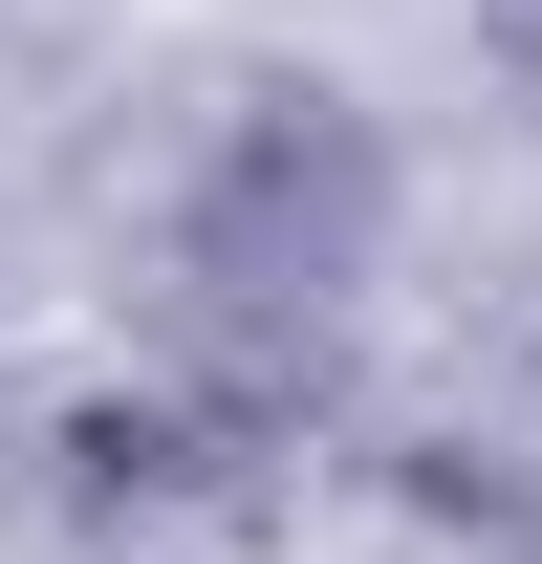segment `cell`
<instances>
[{
	"label": "cell",
	"mask_w": 542,
	"mask_h": 564,
	"mask_svg": "<svg viewBox=\"0 0 542 564\" xmlns=\"http://www.w3.org/2000/svg\"><path fill=\"white\" fill-rule=\"evenodd\" d=\"M499 66H521V87H542V0H499Z\"/></svg>",
	"instance_id": "obj_2"
},
{
	"label": "cell",
	"mask_w": 542,
	"mask_h": 564,
	"mask_svg": "<svg viewBox=\"0 0 542 564\" xmlns=\"http://www.w3.org/2000/svg\"><path fill=\"white\" fill-rule=\"evenodd\" d=\"M369 239H391V152H369L347 87H261L217 131L196 217H174V261H196L217 326H326L347 282H369Z\"/></svg>",
	"instance_id": "obj_1"
}]
</instances>
